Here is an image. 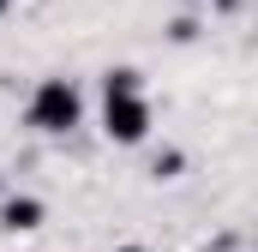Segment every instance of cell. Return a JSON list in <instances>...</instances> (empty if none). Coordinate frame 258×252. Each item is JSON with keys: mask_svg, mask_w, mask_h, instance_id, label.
Masks as SVG:
<instances>
[{"mask_svg": "<svg viewBox=\"0 0 258 252\" xmlns=\"http://www.w3.org/2000/svg\"><path fill=\"white\" fill-rule=\"evenodd\" d=\"M24 120L36 126V132H48V138L72 132V126L84 120V96H78V84H72V78H42V84L30 90Z\"/></svg>", "mask_w": 258, "mask_h": 252, "instance_id": "1", "label": "cell"}, {"mask_svg": "<svg viewBox=\"0 0 258 252\" xmlns=\"http://www.w3.org/2000/svg\"><path fill=\"white\" fill-rule=\"evenodd\" d=\"M102 132L114 144H144L150 138V102H144V90L138 96H102Z\"/></svg>", "mask_w": 258, "mask_h": 252, "instance_id": "2", "label": "cell"}, {"mask_svg": "<svg viewBox=\"0 0 258 252\" xmlns=\"http://www.w3.org/2000/svg\"><path fill=\"white\" fill-rule=\"evenodd\" d=\"M42 216H48V204L42 198H6L0 204V228H12V234H30V228H42Z\"/></svg>", "mask_w": 258, "mask_h": 252, "instance_id": "3", "label": "cell"}, {"mask_svg": "<svg viewBox=\"0 0 258 252\" xmlns=\"http://www.w3.org/2000/svg\"><path fill=\"white\" fill-rule=\"evenodd\" d=\"M102 96H138V72L132 66H108L102 72Z\"/></svg>", "mask_w": 258, "mask_h": 252, "instance_id": "4", "label": "cell"}, {"mask_svg": "<svg viewBox=\"0 0 258 252\" xmlns=\"http://www.w3.org/2000/svg\"><path fill=\"white\" fill-rule=\"evenodd\" d=\"M150 174H156V180H174V174H180V150H168V156H156V168H150Z\"/></svg>", "mask_w": 258, "mask_h": 252, "instance_id": "5", "label": "cell"}, {"mask_svg": "<svg viewBox=\"0 0 258 252\" xmlns=\"http://www.w3.org/2000/svg\"><path fill=\"white\" fill-rule=\"evenodd\" d=\"M114 252H150V246H114Z\"/></svg>", "mask_w": 258, "mask_h": 252, "instance_id": "6", "label": "cell"}, {"mask_svg": "<svg viewBox=\"0 0 258 252\" xmlns=\"http://www.w3.org/2000/svg\"><path fill=\"white\" fill-rule=\"evenodd\" d=\"M6 6H12V0H0V12H6Z\"/></svg>", "mask_w": 258, "mask_h": 252, "instance_id": "7", "label": "cell"}, {"mask_svg": "<svg viewBox=\"0 0 258 252\" xmlns=\"http://www.w3.org/2000/svg\"><path fill=\"white\" fill-rule=\"evenodd\" d=\"M222 6H234V0H222Z\"/></svg>", "mask_w": 258, "mask_h": 252, "instance_id": "8", "label": "cell"}]
</instances>
